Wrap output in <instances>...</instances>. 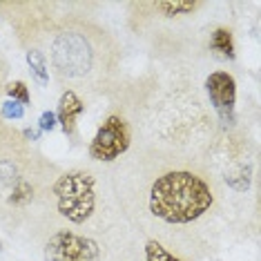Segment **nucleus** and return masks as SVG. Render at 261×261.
Listing matches in <instances>:
<instances>
[{"instance_id":"f257e3e1","label":"nucleus","mask_w":261,"mask_h":261,"mask_svg":"<svg viewBox=\"0 0 261 261\" xmlns=\"http://www.w3.org/2000/svg\"><path fill=\"white\" fill-rule=\"evenodd\" d=\"M215 203L205 179L188 170H174L159 176L150 188V212L172 225H186L203 217Z\"/></svg>"},{"instance_id":"f03ea898","label":"nucleus","mask_w":261,"mask_h":261,"mask_svg":"<svg viewBox=\"0 0 261 261\" xmlns=\"http://www.w3.org/2000/svg\"><path fill=\"white\" fill-rule=\"evenodd\" d=\"M56 207L69 223H85L96 207V181L85 170H69L61 174L51 188Z\"/></svg>"},{"instance_id":"7ed1b4c3","label":"nucleus","mask_w":261,"mask_h":261,"mask_svg":"<svg viewBox=\"0 0 261 261\" xmlns=\"http://www.w3.org/2000/svg\"><path fill=\"white\" fill-rule=\"evenodd\" d=\"M129 143H132V134H129V125L125 123V118L116 114L108 116L90 143V159L100 163L116 161L121 154L127 152Z\"/></svg>"},{"instance_id":"20e7f679","label":"nucleus","mask_w":261,"mask_h":261,"mask_svg":"<svg viewBox=\"0 0 261 261\" xmlns=\"http://www.w3.org/2000/svg\"><path fill=\"white\" fill-rule=\"evenodd\" d=\"M100 254L98 243L85 234L72 230H58L47 239L43 257L45 261H96Z\"/></svg>"},{"instance_id":"39448f33","label":"nucleus","mask_w":261,"mask_h":261,"mask_svg":"<svg viewBox=\"0 0 261 261\" xmlns=\"http://www.w3.org/2000/svg\"><path fill=\"white\" fill-rule=\"evenodd\" d=\"M205 92L210 103L221 118V123L232 125L234 123V105H237V81L228 72H212L205 79Z\"/></svg>"},{"instance_id":"423d86ee","label":"nucleus","mask_w":261,"mask_h":261,"mask_svg":"<svg viewBox=\"0 0 261 261\" xmlns=\"http://www.w3.org/2000/svg\"><path fill=\"white\" fill-rule=\"evenodd\" d=\"M83 112H85V103L79 98V94L72 90L61 94V98H58V110H56V121L65 136L76 134V121H79V116Z\"/></svg>"},{"instance_id":"0eeeda50","label":"nucleus","mask_w":261,"mask_h":261,"mask_svg":"<svg viewBox=\"0 0 261 261\" xmlns=\"http://www.w3.org/2000/svg\"><path fill=\"white\" fill-rule=\"evenodd\" d=\"M210 47H212V51H217L219 56L228 58V61H232V58L237 56L234 54V36H232V32L225 29V27H217L215 32H212Z\"/></svg>"},{"instance_id":"6e6552de","label":"nucleus","mask_w":261,"mask_h":261,"mask_svg":"<svg viewBox=\"0 0 261 261\" xmlns=\"http://www.w3.org/2000/svg\"><path fill=\"white\" fill-rule=\"evenodd\" d=\"M27 65H29V72H32L34 81H36L40 87H45L47 83H49V69H47L45 54L38 49H29L27 51Z\"/></svg>"},{"instance_id":"1a4fd4ad","label":"nucleus","mask_w":261,"mask_h":261,"mask_svg":"<svg viewBox=\"0 0 261 261\" xmlns=\"http://www.w3.org/2000/svg\"><path fill=\"white\" fill-rule=\"evenodd\" d=\"M201 7V3H194V0H163V3H156V9L161 11L163 16H188L192 11H197Z\"/></svg>"},{"instance_id":"9d476101","label":"nucleus","mask_w":261,"mask_h":261,"mask_svg":"<svg viewBox=\"0 0 261 261\" xmlns=\"http://www.w3.org/2000/svg\"><path fill=\"white\" fill-rule=\"evenodd\" d=\"M34 197V188L32 183L25 181V179H18L11 188V194H9V205H27Z\"/></svg>"},{"instance_id":"9b49d317","label":"nucleus","mask_w":261,"mask_h":261,"mask_svg":"<svg viewBox=\"0 0 261 261\" xmlns=\"http://www.w3.org/2000/svg\"><path fill=\"white\" fill-rule=\"evenodd\" d=\"M145 261H183L176 254H172L168 248H163L159 241H147L145 243Z\"/></svg>"},{"instance_id":"f8f14e48","label":"nucleus","mask_w":261,"mask_h":261,"mask_svg":"<svg viewBox=\"0 0 261 261\" xmlns=\"http://www.w3.org/2000/svg\"><path fill=\"white\" fill-rule=\"evenodd\" d=\"M7 96H9V100H16V103H20L22 108L32 103V96H29V87H27V83H22V81L9 83V85H7Z\"/></svg>"},{"instance_id":"ddd939ff","label":"nucleus","mask_w":261,"mask_h":261,"mask_svg":"<svg viewBox=\"0 0 261 261\" xmlns=\"http://www.w3.org/2000/svg\"><path fill=\"white\" fill-rule=\"evenodd\" d=\"M0 114H3V118H7V121H20L25 116V108L20 103H16V100H5L0 105Z\"/></svg>"},{"instance_id":"4468645a","label":"nucleus","mask_w":261,"mask_h":261,"mask_svg":"<svg viewBox=\"0 0 261 261\" xmlns=\"http://www.w3.org/2000/svg\"><path fill=\"white\" fill-rule=\"evenodd\" d=\"M225 181H228V186L232 190H237V192H243V190H248V186H250V179H248V170L246 168H241L232 176H225Z\"/></svg>"},{"instance_id":"2eb2a0df","label":"nucleus","mask_w":261,"mask_h":261,"mask_svg":"<svg viewBox=\"0 0 261 261\" xmlns=\"http://www.w3.org/2000/svg\"><path fill=\"white\" fill-rule=\"evenodd\" d=\"M38 127L40 132H54V129L58 127V121H56V112H43L38 118Z\"/></svg>"},{"instance_id":"dca6fc26","label":"nucleus","mask_w":261,"mask_h":261,"mask_svg":"<svg viewBox=\"0 0 261 261\" xmlns=\"http://www.w3.org/2000/svg\"><path fill=\"white\" fill-rule=\"evenodd\" d=\"M22 134H25V139H27V141H40V134H43V132H40V129H32V127H27Z\"/></svg>"},{"instance_id":"f3484780","label":"nucleus","mask_w":261,"mask_h":261,"mask_svg":"<svg viewBox=\"0 0 261 261\" xmlns=\"http://www.w3.org/2000/svg\"><path fill=\"white\" fill-rule=\"evenodd\" d=\"M5 250V248H3V241H0V252H3Z\"/></svg>"}]
</instances>
